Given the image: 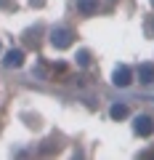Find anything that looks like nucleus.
I'll use <instances>...</instances> for the list:
<instances>
[{
    "label": "nucleus",
    "instance_id": "nucleus-1",
    "mask_svg": "<svg viewBox=\"0 0 154 160\" xmlns=\"http://www.w3.org/2000/svg\"><path fill=\"white\" fill-rule=\"evenodd\" d=\"M72 40H74V32L69 27H53L51 29V43L53 48H69L72 46Z\"/></svg>",
    "mask_w": 154,
    "mask_h": 160
},
{
    "label": "nucleus",
    "instance_id": "nucleus-4",
    "mask_svg": "<svg viewBox=\"0 0 154 160\" xmlns=\"http://www.w3.org/2000/svg\"><path fill=\"white\" fill-rule=\"evenodd\" d=\"M21 64H24V51L21 48H11V51L6 53V59H3V67H8V69L11 67H21Z\"/></svg>",
    "mask_w": 154,
    "mask_h": 160
},
{
    "label": "nucleus",
    "instance_id": "nucleus-2",
    "mask_svg": "<svg viewBox=\"0 0 154 160\" xmlns=\"http://www.w3.org/2000/svg\"><path fill=\"white\" fill-rule=\"evenodd\" d=\"M112 83H114V86H120V88H128V86L133 83V72H130V67L120 64V67L114 69V75H112Z\"/></svg>",
    "mask_w": 154,
    "mask_h": 160
},
{
    "label": "nucleus",
    "instance_id": "nucleus-8",
    "mask_svg": "<svg viewBox=\"0 0 154 160\" xmlns=\"http://www.w3.org/2000/svg\"><path fill=\"white\" fill-rule=\"evenodd\" d=\"M88 62H91V53H88V51L77 53V64H80V67H88Z\"/></svg>",
    "mask_w": 154,
    "mask_h": 160
},
{
    "label": "nucleus",
    "instance_id": "nucleus-7",
    "mask_svg": "<svg viewBox=\"0 0 154 160\" xmlns=\"http://www.w3.org/2000/svg\"><path fill=\"white\" fill-rule=\"evenodd\" d=\"M109 115H112L114 120H122V118L128 115V107H125V104H114V107L109 109Z\"/></svg>",
    "mask_w": 154,
    "mask_h": 160
},
{
    "label": "nucleus",
    "instance_id": "nucleus-6",
    "mask_svg": "<svg viewBox=\"0 0 154 160\" xmlns=\"http://www.w3.org/2000/svg\"><path fill=\"white\" fill-rule=\"evenodd\" d=\"M138 80L141 83H154V64H141L138 67Z\"/></svg>",
    "mask_w": 154,
    "mask_h": 160
},
{
    "label": "nucleus",
    "instance_id": "nucleus-3",
    "mask_svg": "<svg viewBox=\"0 0 154 160\" xmlns=\"http://www.w3.org/2000/svg\"><path fill=\"white\" fill-rule=\"evenodd\" d=\"M152 118H149V115H138L136 118V123H133V131L138 133V136H149V133H152Z\"/></svg>",
    "mask_w": 154,
    "mask_h": 160
},
{
    "label": "nucleus",
    "instance_id": "nucleus-5",
    "mask_svg": "<svg viewBox=\"0 0 154 160\" xmlns=\"http://www.w3.org/2000/svg\"><path fill=\"white\" fill-rule=\"evenodd\" d=\"M77 11L82 16H91V13L98 11V0H77Z\"/></svg>",
    "mask_w": 154,
    "mask_h": 160
}]
</instances>
